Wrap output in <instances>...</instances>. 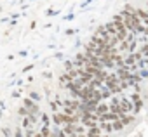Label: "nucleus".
<instances>
[{
	"label": "nucleus",
	"instance_id": "obj_1",
	"mask_svg": "<svg viewBox=\"0 0 148 137\" xmlns=\"http://www.w3.org/2000/svg\"><path fill=\"white\" fill-rule=\"evenodd\" d=\"M120 108H122V111H124L125 115H132V111H134V102L129 101V99H125V97H120Z\"/></svg>",
	"mask_w": 148,
	"mask_h": 137
},
{
	"label": "nucleus",
	"instance_id": "obj_2",
	"mask_svg": "<svg viewBox=\"0 0 148 137\" xmlns=\"http://www.w3.org/2000/svg\"><path fill=\"white\" fill-rule=\"evenodd\" d=\"M58 82H59V87H61V89H68V85H70V82H71V77H70L68 73H63V75H59Z\"/></svg>",
	"mask_w": 148,
	"mask_h": 137
},
{
	"label": "nucleus",
	"instance_id": "obj_3",
	"mask_svg": "<svg viewBox=\"0 0 148 137\" xmlns=\"http://www.w3.org/2000/svg\"><path fill=\"white\" fill-rule=\"evenodd\" d=\"M117 120H120V116L119 115H115V113H112V111H108V113H105V115H101L99 116V121H117Z\"/></svg>",
	"mask_w": 148,
	"mask_h": 137
},
{
	"label": "nucleus",
	"instance_id": "obj_4",
	"mask_svg": "<svg viewBox=\"0 0 148 137\" xmlns=\"http://www.w3.org/2000/svg\"><path fill=\"white\" fill-rule=\"evenodd\" d=\"M61 130L64 132V135H77V125H63Z\"/></svg>",
	"mask_w": 148,
	"mask_h": 137
},
{
	"label": "nucleus",
	"instance_id": "obj_5",
	"mask_svg": "<svg viewBox=\"0 0 148 137\" xmlns=\"http://www.w3.org/2000/svg\"><path fill=\"white\" fill-rule=\"evenodd\" d=\"M108 111H110V104H108V102H99L98 108H96V115H98V116H101V115H105V113H108Z\"/></svg>",
	"mask_w": 148,
	"mask_h": 137
},
{
	"label": "nucleus",
	"instance_id": "obj_6",
	"mask_svg": "<svg viewBox=\"0 0 148 137\" xmlns=\"http://www.w3.org/2000/svg\"><path fill=\"white\" fill-rule=\"evenodd\" d=\"M86 135H87V137H101V135H103V130H101L99 125H98V127H94V128H87Z\"/></svg>",
	"mask_w": 148,
	"mask_h": 137
},
{
	"label": "nucleus",
	"instance_id": "obj_7",
	"mask_svg": "<svg viewBox=\"0 0 148 137\" xmlns=\"http://www.w3.org/2000/svg\"><path fill=\"white\" fill-rule=\"evenodd\" d=\"M99 128L103 130V134H112L113 132V125L110 121H99Z\"/></svg>",
	"mask_w": 148,
	"mask_h": 137
},
{
	"label": "nucleus",
	"instance_id": "obj_8",
	"mask_svg": "<svg viewBox=\"0 0 148 137\" xmlns=\"http://www.w3.org/2000/svg\"><path fill=\"white\" fill-rule=\"evenodd\" d=\"M105 26V30H106V33L110 35V37H113V35H117V28H115V23L112 21V23H106V24H103Z\"/></svg>",
	"mask_w": 148,
	"mask_h": 137
},
{
	"label": "nucleus",
	"instance_id": "obj_9",
	"mask_svg": "<svg viewBox=\"0 0 148 137\" xmlns=\"http://www.w3.org/2000/svg\"><path fill=\"white\" fill-rule=\"evenodd\" d=\"M52 123L56 127H63V115H61V111L59 113H52Z\"/></svg>",
	"mask_w": 148,
	"mask_h": 137
},
{
	"label": "nucleus",
	"instance_id": "obj_10",
	"mask_svg": "<svg viewBox=\"0 0 148 137\" xmlns=\"http://www.w3.org/2000/svg\"><path fill=\"white\" fill-rule=\"evenodd\" d=\"M120 121L124 123V127H129V125H132L136 121V116L134 115H125L124 118H120Z\"/></svg>",
	"mask_w": 148,
	"mask_h": 137
},
{
	"label": "nucleus",
	"instance_id": "obj_11",
	"mask_svg": "<svg viewBox=\"0 0 148 137\" xmlns=\"http://www.w3.org/2000/svg\"><path fill=\"white\" fill-rule=\"evenodd\" d=\"M99 92H101V97H103V101H106V99H110V97L113 96V94H112V90H110V89H106L105 85L99 89Z\"/></svg>",
	"mask_w": 148,
	"mask_h": 137
},
{
	"label": "nucleus",
	"instance_id": "obj_12",
	"mask_svg": "<svg viewBox=\"0 0 148 137\" xmlns=\"http://www.w3.org/2000/svg\"><path fill=\"white\" fill-rule=\"evenodd\" d=\"M35 104H37V102H35V101H32L30 97H25V99L21 101V106H25L26 109H32V108H33Z\"/></svg>",
	"mask_w": 148,
	"mask_h": 137
},
{
	"label": "nucleus",
	"instance_id": "obj_13",
	"mask_svg": "<svg viewBox=\"0 0 148 137\" xmlns=\"http://www.w3.org/2000/svg\"><path fill=\"white\" fill-rule=\"evenodd\" d=\"M16 113H18V116H21V118H25V116H30V109H26L25 106H19Z\"/></svg>",
	"mask_w": 148,
	"mask_h": 137
},
{
	"label": "nucleus",
	"instance_id": "obj_14",
	"mask_svg": "<svg viewBox=\"0 0 148 137\" xmlns=\"http://www.w3.org/2000/svg\"><path fill=\"white\" fill-rule=\"evenodd\" d=\"M112 125H113V132H122L125 127H124V123L120 121V120H117V121H112Z\"/></svg>",
	"mask_w": 148,
	"mask_h": 137
},
{
	"label": "nucleus",
	"instance_id": "obj_15",
	"mask_svg": "<svg viewBox=\"0 0 148 137\" xmlns=\"http://www.w3.org/2000/svg\"><path fill=\"white\" fill-rule=\"evenodd\" d=\"M40 120H42V127H49L51 125V118H49L47 113H42L40 115Z\"/></svg>",
	"mask_w": 148,
	"mask_h": 137
},
{
	"label": "nucleus",
	"instance_id": "obj_16",
	"mask_svg": "<svg viewBox=\"0 0 148 137\" xmlns=\"http://www.w3.org/2000/svg\"><path fill=\"white\" fill-rule=\"evenodd\" d=\"M61 113L63 115H68V116H75L77 115V111L73 109V108H61Z\"/></svg>",
	"mask_w": 148,
	"mask_h": 137
},
{
	"label": "nucleus",
	"instance_id": "obj_17",
	"mask_svg": "<svg viewBox=\"0 0 148 137\" xmlns=\"http://www.w3.org/2000/svg\"><path fill=\"white\" fill-rule=\"evenodd\" d=\"M28 97H30V99H32V101H35V102H37V101H40V99H42V96H40V94H38V92H30V94H28Z\"/></svg>",
	"mask_w": 148,
	"mask_h": 137
},
{
	"label": "nucleus",
	"instance_id": "obj_18",
	"mask_svg": "<svg viewBox=\"0 0 148 137\" xmlns=\"http://www.w3.org/2000/svg\"><path fill=\"white\" fill-rule=\"evenodd\" d=\"M119 50H129V42L127 40H122L119 43Z\"/></svg>",
	"mask_w": 148,
	"mask_h": 137
},
{
	"label": "nucleus",
	"instance_id": "obj_19",
	"mask_svg": "<svg viewBox=\"0 0 148 137\" xmlns=\"http://www.w3.org/2000/svg\"><path fill=\"white\" fill-rule=\"evenodd\" d=\"M2 134H4L5 137H12V135H14V132H12L9 127H2Z\"/></svg>",
	"mask_w": 148,
	"mask_h": 137
},
{
	"label": "nucleus",
	"instance_id": "obj_20",
	"mask_svg": "<svg viewBox=\"0 0 148 137\" xmlns=\"http://www.w3.org/2000/svg\"><path fill=\"white\" fill-rule=\"evenodd\" d=\"M12 137H25V130L21 128V127H16V130H14V135Z\"/></svg>",
	"mask_w": 148,
	"mask_h": 137
},
{
	"label": "nucleus",
	"instance_id": "obj_21",
	"mask_svg": "<svg viewBox=\"0 0 148 137\" xmlns=\"http://www.w3.org/2000/svg\"><path fill=\"white\" fill-rule=\"evenodd\" d=\"M138 52H139V54H141L143 57H145V56H148V43H146V45H143V47H141V49H139Z\"/></svg>",
	"mask_w": 148,
	"mask_h": 137
},
{
	"label": "nucleus",
	"instance_id": "obj_22",
	"mask_svg": "<svg viewBox=\"0 0 148 137\" xmlns=\"http://www.w3.org/2000/svg\"><path fill=\"white\" fill-rule=\"evenodd\" d=\"M139 77H141V78H148V70H146V71L141 70V71H139Z\"/></svg>",
	"mask_w": 148,
	"mask_h": 137
},
{
	"label": "nucleus",
	"instance_id": "obj_23",
	"mask_svg": "<svg viewBox=\"0 0 148 137\" xmlns=\"http://www.w3.org/2000/svg\"><path fill=\"white\" fill-rule=\"evenodd\" d=\"M101 137H112V134H103Z\"/></svg>",
	"mask_w": 148,
	"mask_h": 137
}]
</instances>
